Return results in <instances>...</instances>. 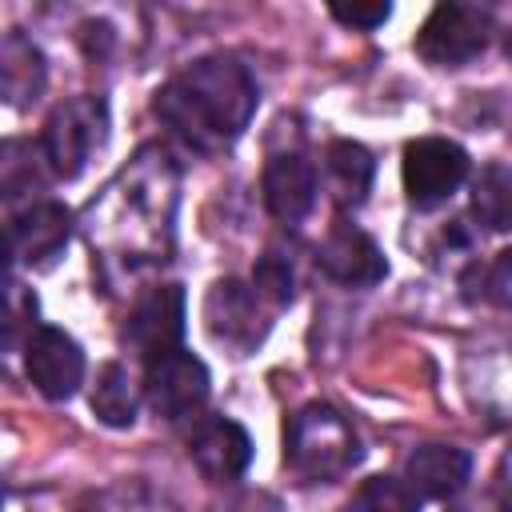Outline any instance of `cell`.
Masks as SVG:
<instances>
[{
  "label": "cell",
  "mask_w": 512,
  "mask_h": 512,
  "mask_svg": "<svg viewBox=\"0 0 512 512\" xmlns=\"http://www.w3.org/2000/svg\"><path fill=\"white\" fill-rule=\"evenodd\" d=\"M180 336H184V288L180 284H156V288H148L132 304V312H128L124 340L144 360H152L160 352L180 348Z\"/></svg>",
  "instance_id": "8"
},
{
  "label": "cell",
  "mask_w": 512,
  "mask_h": 512,
  "mask_svg": "<svg viewBox=\"0 0 512 512\" xmlns=\"http://www.w3.org/2000/svg\"><path fill=\"white\" fill-rule=\"evenodd\" d=\"M252 288H256L260 300H268L272 308L292 304V288H296L292 264H288L284 256H276V252H264L260 264H256V272H252Z\"/></svg>",
  "instance_id": "20"
},
{
  "label": "cell",
  "mask_w": 512,
  "mask_h": 512,
  "mask_svg": "<svg viewBox=\"0 0 512 512\" xmlns=\"http://www.w3.org/2000/svg\"><path fill=\"white\" fill-rule=\"evenodd\" d=\"M204 320L208 332L240 352H248L252 344H260L264 324H260V292L244 280H216L204 296Z\"/></svg>",
  "instance_id": "12"
},
{
  "label": "cell",
  "mask_w": 512,
  "mask_h": 512,
  "mask_svg": "<svg viewBox=\"0 0 512 512\" xmlns=\"http://www.w3.org/2000/svg\"><path fill=\"white\" fill-rule=\"evenodd\" d=\"M472 476V456L456 444H420L404 460V484L420 500H452Z\"/></svg>",
  "instance_id": "13"
},
{
  "label": "cell",
  "mask_w": 512,
  "mask_h": 512,
  "mask_svg": "<svg viewBox=\"0 0 512 512\" xmlns=\"http://www.w3.org/2000/svg\"><path fill=\"white\" fill-rule=\"evenodd\" d=\"M324 172H328V184H332V196L336 204L344 208H356L364 204L368 188H372V176H376V160L364 144L356 140H332L328 152H324Z\"/></svg>",
  "instance_id": "16"
},
{
  "label": "cell",
  "mask_w": 512,
  "mask_h": 512,
  "mask_svg": "<svg viewBox=\"0 0 512 512\" xmlns=\"http://www.w3.org/2000/svg\"><path fill=\"white\" fill-rule=\"evenodd\" d=\"M472 216L488 232H512V164H484L472 180Z\"/></svg>",
  "instance_id": "18"
},
{
  "label": "cell",
  "mask_w": 512,
  "mask_h": 512,
  "mask_svg": "<svg viewBox=\"0 0 512 512\" xmlns=\"http://www.w3.org/2000/svg\"><path fill=\"white\" fill-rule=\"evenodd\" d=\"M68 236H72V212L56 200H36L24 212H16L8 224L12 264H28V268L52 264V256L64 252Z\"/></svg>",
  "instance_id": "11"
},
{
  "label": "cell",
  "mask_w": 512,
  "mask_h": 512,
  "mask_svg": "<svg viewBox=\"0 0 512 512\" xmlns=\"http://www.w3.org/2000/svg\"><path fill=\"white\" fill-rule=\"evenodd\" d=\"M88 404H92V412H96L100 424H108V428H132L136 424V408H140V392H136V380L128 376V368L116 364V360L100 364Z\"/></svg>",
  "instance_id": "17"
},
{
  "label": "cell",
  "mask_w": 512,
  "mask_h": 512,
  "mask_svg": "<svg viewBox=\"0 0 512 512\" xmlns=\"http://www.w3.org/2000/svg\"><path fill=\"white\" fill-rule=\"evenodd\" d=\"M348 512H420V496L404 480L372 476L352 492Z\"/></svg>",
  "instance_id": "19"
},
{
  "label": "cell",
  "mask_w": 512,
  "mask_h": 512,
  "mask_svg": "<svg viewBox=\"0 0 512 512\" xmlns=\"http://www.w3.org/2000/svg\"><path fill=\"white\" fill-rule=\"evenodd\" d=\"M484 296L500 308H512V248L500 252L492 264H488V276H484Z\"/></svg>",
  "instance_id": "22"
},
{
  "label": "cell",
  "mask_w": 512,
  "mask_h": 512,
  "mask_svg": "<svg viewBox=\"0 0 512 512\" xmlns=\"http://www.w3.org/2000/svg\"><path fill=\"white\" fill-rule=\"evenodd\" d=\"M360 460L356 428L332 404H304L284 428V464L300 480H340Z\"/></svg>",
  "instance_id": "2"
},
{
  "label": "cell",
  "mask_w": 512,
  "mask_h": 512,
  "mask_svg": "<svg viewBox=\"0 0 512 512\" xmlns=\"http://www.w3.org/2000/svg\"><path fill=\"white\" fill-rule=\"evenodd\" d=\"M260 188H264V208L280 224H300L316 204V168L300 152L272 156Z\"/></svg>",
  "instance_id": "14"
},
{
  "label": "cell",
  "mask_w": 512,
  "mask_h": 512,
  "mask_svg": "<svg viewBox=\"0 0 512 512\" xmlns=\"http://www.w3.org/2000/svg\"><path fill=\"white\" fill-rule=\"evenodd\" d=\"M24 372L40 396L68 400L84 384V352L64 328L36 324L24 340Z\"/></svg>",
  "instance_id": "7"
},
{
  "label": "cell",
  "mask_w": 512,
  "mask_h": 512,
  "mask_svg": "<svg viewBox=\"0 0 512 512\" xmlns=\"http://www.w3.org/2000/svg\"><path fill=\"white\" fill-rule=\"evenodd\" d=\"M316 264L328 280L348 284V288H372L388 276V260L380 252V244L360 232L356 224H332V232L320 240L316 248Z\"/></svg>",
  "instance_id": "9"
},
{
  "label": "cell",
  "mask_w": 512,
  "mask_h": 512,
  "mask_svg": "<svg viewBox=\"0 0 512 512\" xmlns=\"http://www.w3.org/2000/svg\"><path fill=\"white\" fill-rule=\"evenodd\" d=\"M48 84V64H44V52L20 36V32H8L0 40V92L8 104L24 108L32 100H40Z\"/></svg>",
  "instance_id": "15"
},
{
  "label": "cell",
  "mask_w": 512,
  "mask_h": 512,
  "mask_svg": "<svg viewBox=\"0 0 512 512\" xmlns=\"http://www.w3.org/2000/svg\"><path fill=\"white\" fill-rule=\"evenodd\" d=\"M484 512H512V484H508L504 492H492V496L484 500Z\"/></svg>",
  "instance_id": "23"
},
{
  "label": "cell",
  "mask_w": 512,
  "mask_h": 512,
  "mask_svg": "<svg viewBox=\"0 0 512 512\" xmlns=\"http://www.w3.org/2000/svg\"><path fill=\"white\" fill-rule=\"evenodd\" d=\"M208 368L200 356H192L188 348H172V352H160L148 360L144 368V400L156 416L164 420H184L192 412L204 408L208 400Z\"/></svg>",
  "instance_id": "6"
},
{
  "label": "cell",
  "mask_w": 512,
  "mask_h": 512,
  "mask_svg": "<svg viewBox=\"0 0 512 512\" xmlns=\"http://www.w3.org/2000/svg\"><path fill=\"white\" fill-rule=\"evenodd\" d=\"M188 460L204 480L228 484L252 464V436L228 416H204L188 436Z\"/></svg>",
  "instance_id": "10"
},
{
  "label": "cell",
  "mask_w": 512,
  "mask_h": 512,
  "mask_svg": "<svg viewBox=\"0 0 512 512\" xmlns=\"http://www.w3.org/2000/svg\"><path fill=\"white\" fill-rule=\"evenodd\" d=\"M256 104V76L236 56H200L156 92V116L192 152H224L236 144Z\"/></svg>",
  "instance_id": "1"
},
{
  "label": "cell",
  "mask_w": 512,
  "mask_h": 512,
  "mask_svg": "<svg viewBox=\"0 0 512 512\" xmlns=\"http://www.w3.org/2000/svg\"><path fill=\"white\" fill-rule=\"evenodd\" d=\"M504 468H508V476H512V452H508V460H504ZM512 484V480H508Z\"/></svg>",
  "instance_id": "24"
},
{
  "label": "cell",
  "mask_w": 512,
  "mask_h": 512,
  "mask_svg": "<svg viewBox=\"0 0 512 512\" xmlns=\"http://www.w3.org/2000/svg\"><path fill=\"white\" fill-rule=\"evenodd\" d=\"M108 140V104L100 96H72L52 108L40 136V156L52 176L76 180Z\"/></svg>",
  "instance_id": "3"
},
{
  "label": "cell",
  "mask_w": 512,
  "mask_h": 512,
  "mask_svg": "<svg viewBox=\"0 0 512 512\" xmlns=\"http://www.w3.org/2000/svg\"><path fill=\"white\" fill-rule=\"evenodd\" d=\"M404 192L412 208L428 212L444 204L468 176V152L448 136H420L404 148Z\"/></svg>",
  "instance_id": "5"
},
{
  "label": "cell",
  "mask_w": 512,
  "mask_h": 512,
  "mask_svg": "<svg viewBox=\"0 0 512 512\" xmlns=\"http://www.w3.org/2000/svg\"><path fill=\"white\" fill-rule=\"evenodd\" d=\"M488 36H492V12L488 8L444 0L428 12L424 28L416 32V52L428 64L456 68V64L476 60L488 48Z\"/></svg>",
  "instance_id": "4"
},
{
  "label": "cell",
  "mask_w": 512,
  "mask_h": 512,
  "mask_svg": "<svg viewBox=\"0 0 512 512\" xmlns=\"http://www.w3.org/2000/svg\"><path fill=\"white\" fill-rule=\"evenodd\" d=\"M328 12H332V20H340L348 28H376L392 16V4H384V0H376V4H332Z\"/></svg>",
  "instance_id": "21"
}]
</instances>
